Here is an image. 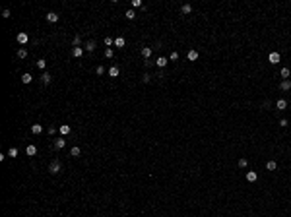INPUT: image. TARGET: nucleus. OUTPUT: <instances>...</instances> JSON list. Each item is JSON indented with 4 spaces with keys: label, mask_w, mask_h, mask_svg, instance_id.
Listing matches in <instances>:
<instances>
[{
    "label": "nucleus",
    "mask_w": 291,
    "mask_h": 217,
    "mask_svg": "<svg viewBox=\"0 0 291 217\" xmlns=\"http://www.w3.org/2000/svg\"><path fill=\"white\" fill-rule=\"evenodd\" d=\"M60 169H62V165H60V161H58V159L51 161V165H49V172H51V174H58Z\"/></svg>",
    "instance_id": "f257e3e1"
},
{
    "label": "nucleus",
    "mask_w": 291,
    "mask_h": 217,
    "mask_svg": "<svg viewBox=\"0 0 291 217\" xmlns=\"http://www.w3.org/2000/svg\"><path fill=\"white\" fill-rule=\"evenodd\" d=\"M16 41H18L19 45H27V41H29V37H27V33H18V37H16Z\"/></svg>",
    "instance_id": "f03ea898"
},
{
    "label": "nucleus",
    "mask_w": 291,
    "mask_h": 217,
    "mask_svg": "<svg viewBox=\"0 0 291 217\" xmlns=\"http://www.w3.org/2000/svg\"><path fill=\"white\" fill-rule=\"evenodd\" d=\"M51 82H52V76L49 72H43V74H41V83H43V85H49Z\"/></svg>",
    "instance_id": "7ed1b4c3"
},
{
    "label": "nucleus",
    "mask_w": 291,
    "mask_h": 217,
    "mask_svg": "<svg viewBox=\"0 0 291 217\" xmlns=\"http://www.w3.org/2000/svg\"><path fill=\"white\" fill-rule=\"evenodd\" d=\"M268 60H270L272 64H278L279 60H281V56H279V52H270V56H268Z\"/></svg>",
    "instance_id": "20e7f679"
},
{
    "label": "nucleus",
    "mask_w": 291,
    "mask_h": 217,
    "mask_svg": "<svg viewBox=\"0 0 291 217\" xmlns=\"http://www.w3.org/2000/svg\"><path fill=\"white\" fill-rule=\"evenodd\" d=\"M82 54H84V49H82V47H72V56L74 58H80Z\"/></svg>",
    "instance_id": "39448f33"
},
{
    "label": "nucleus",
    "mask_w": 291,
    "mask_h": 217,
    "mask_svg": "<svg viewBox=\"0 0 291 217\" xmlns=\"http://www.w3.org/2000/svg\"><path fill=\"white\" fill-rule=\"evenodd\" d=\"M47 21L56 23V21H58V14H56V12H49V14H47Z\"/></svg>",
    "instance_id": "423d86ee"
},
{
    "label": "nucleus",
    "mask_w": 291,
    "mask_h": 217,
    "mask_svg": "<svg viewBox=\"0 0 291 217\" xmlns=\"http://www.w3.org/2000/svg\"><path fill=\"white\" fill-rule=\"evenodd\" d=\"M279 89L281 91H289L291 89V80H283V82L279 83Z\"/></svg>",
    "instance_id": "0eeeda50"
},
{
    "label": "nucleus",
    "mask_w": 291,
    "mask_h": 217,
    "mask_svg": "<svg viewBox=\"0 0 291 217\" xmlns=\"http://www.w3.org/2000/svg\"><path fill=\"white\" fill-rule=\"evenodd\" d=\"M142 56L146 58V60L151 58V47H142Z\"/></svg>",
    "instance_id": "6e6552de"
},
{
    "label": "nucleus",
    "mask_w": 291,
    "mask_h": 217,
    "mask_svg": "<svg viewBox=\"0 0 291 217\" xmlns=\"http://www.w3.org/2000/svg\"><path fill=\"white\" fill-rule=\"evenodd\" d=\"M276 108H278V111H285V108H287V101H285V99L276 101Z\"/></svg>",
    "instance_id": "1a4fd4ad"
},
{
    "label": "nucleus",
    "mask_w": 291,
    "mask_h": 217,
    "mask_svg": "<svg viewBox=\"0 0 291 217\" xmlns=\"http://www.w3.org/2000/svg\"><path fill=\"white\" fill-rule=\"evenodd\" d=\"M186 58L190 60V62H194V60H198V51H188V54H186Z\"/></svg>",
    "instance_id": "9d476101"
},
{
    "label": "nucleus",
    "mask_w": 291,
    "mask_h": 217,
    "mask_svg": "<svg viewBox=\"0 0 291 217\" xmlns=\"http://www.w3.org/2000/svg\"><path fill=\"white\" fill-rule=\"evenodd\" d=\"M256 179H258V174H256L254 171H248V172H246V180H248V182H256Z\"/></svg>",
    "instance_id": "9b49d317"
},
{
    "label": "nucleus",
    "mask_w": 291,
    "mask_h": 217,
    "mask_svg": "<svg viewBox=\"0 0 291 217\" xmlns=\"http://www.w3.org/2000/svg\"><path fill=\"white\" fill-rule=\"evenodd\" d=\"M155 64H157V68H165V66H167V58H165V56H159L157 60H155Z\"/></svg>",
    "instance_id": "f8f14e48"
},
{
    "label": "nucleus",
    "mask_w": 291,
    "mask_h": 217,
    "mask_svg": "<svg viewBox=\"0 0 291 217\" xmlns=\"http://www.w3.org/2000/svg\"><path fill=\"white\" fill-rule=\"evenodd\" d=\"M118 74H120V70H118V66H111V68H109V76H111V78H116Z\"/></svg>",
    "instance_id": "ddd939ff"
},
{
    "label": "nucleus",
    "mask_w": 291,
    "mask_h": 217,
    "mask_svg": "<svg viewBox=\"0 0 291 217\" xmlns=\"http://www.w3.org/2000/svg\"><path fill=\"white\" fill-rule=\"evenodd\" d=\"M279 76L283 78V80H289V76H291V70H289V68H281V70H279Z\"/></svg>",
    "instance_id": "4468645a"
},
{
    "label": "nucleus",
    "mask_w": 291,
    "mask_h": 217,
    "mask_svg": "<svg viewBox=\"0 0 291 217\" xmlns=\"http://www.w3.org/2000/svg\"><path fill=\"white\" fill-rule=\"evenodd\" d=\"M84 49H85L87 52H93V51H95V41H87Z\"/></svg>",
    "instance_id": "2eb2a0df"
},
{
    "label": "nucleus",
    "mask_w": 291,
    "mask_h": 217,
    "mask_svg": "<svg viewBox=\"0 0 291 217\" xmlns=\"http://www.w3.org/2000/svg\"><path fill=\"white\" fill-rule=\"evenodd\" d=\"M25 153L29 155V157H33V155L37 153V147H35V146H27L25 147Z\"/></svg>",
    "instance_id": "dca6fc26"
},
{
    "label": "nucleus",
    "mask_w": 291,
    "mask_h": 217,
    "mask_svg": "<svg viewBox=\"0 0 291 217\" xmlns=\"http://www.w3.org/2000/svg\"><path fill=\"white\" fill-rule=\"evenodd\" d=\"M64 146H66V140H62V138L54 141V149H64Z\"/></svg>",
    "instance_id": "f3484780"
},
{
    "label": "nucleus",
    "mask_w": 291,
    "mask_h": 217,
    "mask_svg": "<svg viewBox=\"0 0 291 217\" xmlns=\"http://www.w3.org/2000/svg\"><path fill=\"white\" fill-rule=\"evenodd\" d=\"M21 82H23V83H31L33 82V76L29 74V72H25V74L21 76Z\"/></svg>",
    "instance_id": "a211bd4d"
},
{
    "label": "nucleus",
    "mask_w": 291,
    "mask_h": 217,
    "mask_svg": "<svg viewBox=\"0 0 291 217\" xmlns=\"http://www.w3.org/2000/svg\"><path fill=\"white\" fill-rule=\"evenodd\" d=\"M58 130H60V134H62V136L70 134V126H68V124H60V128H58Z\"/></svg>",
    "instance_id": "6ab92c4d"
},
{
    "label": "nucleus",
    "mask_w": 291,
    "mask_h": 217,
    "mask_svg": "<svg viewBox=\"0 0 291 217\" xmlns=\"http://www.w3.org/2000/svg\"><path fill=\"white\" fill-rule=\"evenodd\" d=\"M37 68L41 72H45V68H47V60L45 58H41V60H37Z\"/></svg>",
    "instance_id": "aec40b11"
},
{
    "label": "nucleus",
    "mask_w": 291,
    "mask_h": 217,
    "mask_svg": "<svg viewBox=\"0 0 291 217\" xmlns=\"http://www.w3.org/2000/svg\"><path fill=\"white\" fill-rule=\"evenodd\" d=\"M266 169H268V171H276V169H278V163H276V161H268V163H266Z\"/></svg>",
    "instance_id": "412c9836"
},
{
    "label": "nucleus",
    "mask_w": 291,
    "mask_h": 217,
    "mask_svg": "<svg viewBox=\"0 0 291 217\" xmlns=\"http://www.w3.org/2000/svg\"><path fill=\"white\" fill-rule=\"evenodd\" d=\"M190 12H192V6H190V4H182L181 6V14H190Z\"/></svg>",
    "instance_id": "4be33fe9"
},
{
    "label": "nucleus",
    "mask_w": 291,
    "mask_h": 217,
    "mask_svg": "<svg viewBox=\"0 0 291 217\" xmlns=\"http://www.w3.org/2000/svg\"><path fill=\"white\" fill-rule=\"evenodd\" d=\"M31 132H33V134H41V132H43V126H41V124H33Z\"/></svg>",
    "instance_id": "5701e85b"
},
{
    "label": "nucleus",
    "mask_w": 291,
    "mask_h": 217,
    "mask_svg": "<svg viewBox=\"0 0 291 217\" xmlns=\"http://www.w3.org/2000/svg\"><path fill=\"white\" fill-rule=\"evenodd\" d=\"M80 153H82V149H80L78 146H74V147L70 149V155H74V157H80Z\"/></svg>",
    "instance_id": "b1692460"
},
{
    "label": "nucleus",
    "mask_w": 291,
    "mask_h": 217,
    "mask_svg": "<svg viewBox=\"0 0 291 217\" xmlns=\"http://www.w3.org/2000/svg\"><path fill=\"white\" fill-rule=\"evenodd\" d=\"M115 45H116V47H120V49H122V47L126 45V41H124V37H116V39H115Z\"/></svg>",
    "instance_id": "393cba45"
},
{
    "label": "nucleus",
    "mask_w": 291,
    "mask_h": 217,
    "mask_svg": "<svg viewBox=\"0 0 291 217\" xmlns=\"http://www.w3.org/2000/svg\"><path fill=\"white\" fill-rule=\"evenodd\" d=\"M124 18H126V19H134V18H136V12H134V10H126Z\"/></svg>",
    "instance_id": "a878e982"
},
{
    "label": "nucleus",
    "mask_w": 291,
    "mask_h": 217,
    "mask_svg": "<svg viewBox=\"0 0 291 217\" xmlns=\"http://www.w3.org/2000/svg\"><path fill=\"white\" fill-rule=\"evenodd\" d=\"M8 155H10L12 159H14V157H18V147H10V149H8Z\"/></svg>",
    "instance_id": "bb28decb"
},
{
    "label": "nucleus",
    "mask_w": 291,
    "mask_h": 217,
    "mask_svg": "<svg viewBox=\"0 0 291 217\" xmlns=\"http://www.w3.org/2000/svg\"><path fill=\"white\" fill-rule=\"evenodd\" d=\"M80 43H82V37H80V35H74V39H72V45H74V47H80Z\"/></svg>",
    "instance_id": "cd10ccee"
},
{
    "label": "nucleus",
    "mask_w": 291,
    "mask_h": 217,
    "mask_svg": "<svg viewBox=\"0 0 291 217\" xmlns=\"http://www.w3.org/2000/svg\"><path fill=\"white\" fill-rule=\"evenodd\" d=\"M18 58H27V49H19V51H18Z\"/></svg>",
    "instance_id": "c85d7f7f"
},
{
    "label": "nucleus",
    "mask_w": 291,
    "mask_h": 217,
    "mask_svg": "<svg viewBox=\"0 0 291 217\" xmlns=\"http://www.w3.org/2000/svg\"><path fill=\"white\" fill-rule=\"evenodd\" d=\"M246 165H248V161H246V157H241V159H239V167H241V169H245Z\"/></svg>",
    "instance_id": "c756f323"
},
{
    "label": "nucleus",
    "mask_w": 291,
    "mask_h": 217,
    "mask_svg": "<svg viewBox=\"0 0 291 217\" xmlns=\"http://www.w3.org/2000/svg\"><path fill=\"white\" fill-rule=\"evenodd\" d=\"M144 4H142V0H132V10L134 8H142Z\"/></svg>",
    "instance_id": "7c9ffc66"
},
{
    "label": "nucleus",
    "mask_w": 291,
    "mask_h": 217,
    "mask_svg": "<svg viewBox=\"0 0 291 217\" xmlns=\"http://www.w3.org/2000/svg\"><path fill=\"white\" fill-rule=\"evenodd\" d=\"M105 45H107V49H109L111 45H115V39L113 37H105Z\"/></svg>",
    "instance_id": "2f4dec72"
},
{
    "label": "nucleus",
    "mask_w": 291,
    "mask_h": 217,
    "mask_svg": "<svg viewBox=\"0 0 291 217\" xmlns=\"http://www.w3.org/2000/svg\"><path fill=\"white\" fill-rule=\"evenodd\" d=\"M113 54H115L113 49H105V58H113Z\"/></svg>",
    "instance_id": "473e14b6"
},
{
    "label": "nucleus",
    "mask_w": 291,
    "mask_h": 217,
    "mask_svg": "<svg viewBox=\"0 0 291 217\" xmlns=\"http://www.w3.org/2000/svg\"><path fill=\"white\" fill-rule=\"evenodd\" d=\"M2 18H4V19L10 18V10H8V8H4V10H2Z\"/></svg>",
    "instance_id": "72a5a7b5"
},
{
    "label": "nucleus",
    "mask_w": 291,
    "mask_h": 217,
    "mask_svg": "<svg viewBox=\"0 0 291 217\" xmlns=\"http://www.w3.org/2000/svg\"><path fill=\"white\" fill-rule=\"evenodd\" d=\"M149 80H151V76H149V74H144V76H142V82H144V83H149Z\"/></svg>",
    "instance_id": "f704fd0d"
},
{
    "label": "nucleus",
    "mask_w": 291,
    "mask_h": 217,
    "mask_svg": "<svg viewBox=\"0 0 291 217\" xmlns=\"http://www.w3.org/2000/svg\"><path fill=\"white\" fill-rule=\"evenodd\" d=\"M97 74H99V76H103V74H105V66H97Z\"/></svg>",
    "instance_id": "c9c22d12"
},
{
    "label": "nucleus",
    "mask_w": 291,
    "mask_h": 217,
    "mask_svg": "<svg viewBox=\"0 0 291 217\" xmlns=\"http://www.w3.org/2000/svg\"><path fill=\"white\" fill-rule=\"evenodd\" d=\"M287 124H289V120H287V118H281V120H279V126H281V128H285Z\"/></svg>",
    "instance_id": "e433bc0d"
},
{
    "label": "nucleus",
    "mask_w": 291,
    "mask_h": 217,
    "mask_svg": "<svg viewBox=\"0 0 291 217\" xmlns=\"http://www.w3.org/2000/svg\"><path fill=\"white\" fill-rule=\"evenodd\" d=\"M179 58V52H171V56H169V60H177Z\"/></svg>",
    "instance_id": "4c0bfd02"
}]
</instances>
